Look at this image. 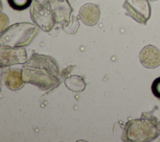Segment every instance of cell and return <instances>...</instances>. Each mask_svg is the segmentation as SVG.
<instances>
[{
  "instance_id": "cell-16",
  "label": "cell",
  "mask_w": 160,
  "mask_h": 142,
  "mask_svg": "<svg viewBox=\"0 0 160 142\" xmlns=\"http://www.w3.org/2000/svg\"><path fill=\"white\" fill-rule=\"evenodd\" d=\"M150 1H158V0H149Z\"/></svg>"
},
{
  "instance_id": "cell-9",
  "label": "cell",
  "mask_w": 160,
  "mask_h": 142,
  "mask_svg": "<svg viewBox=\"0 0 160 142\" xmlns=\"http://www.w3.org/2000/svg\"><path fill=\"white\" fill-rule=\"evenodd\" d=\"M81 21L87 26L96 25L100 17V9L98 5L92 3H86L81 6L79 11Z\"/></svg>"
},
{
  "instance_id": "cell-1",
  "label": "cell",
  "mask_w": 160,
  "mask_h": 142,
  "mask_svg": "<svg viewBox=\"0 0 160 142\" xmlns=\"http://www.w3.org/2000/svg\"><path fill=\"white\" fill-rule=\"evenodd\" d=\"M25 83L36 86L41 90L53 88L59 82V69L51 57L38 53L32 54L22 68Z\"/></svg>"
},
{
  "instance_id": "cell-5",
  "label": "cell",
  "mask_w": 160,
  "mask_h": 142,
  "mask_svg": "<svg viewBox=\"0 0 160 142\" xmlns=\"http://www.w3.org/2000/svg\"><path fill=\"white\" fill-rule=\"evenodd\" d=\"M123 8L126 14L138 23L146 24L151 14L148 0H124Z\"/></svg>"
},
{
  "instance_id": "cell-14",
  "label": "cell",
  "mask_w": 160,
  "mask_h": 142,
  "mask_svg": "<svg viewBox=\"0 0 160 142\" xmlns=\"http://www.w3.org/2000/svg\"><path fill=\"white\" fill-rule=\"evenodd\" d=\"M158 128H159V133H160V119L158 121Z\"/></svg>"
},
{
  "instance_id": "cell-4",
  "label": "cell",
  "mask_w": 160,
  "mask_h": 142,
  "mask_svg": "<svg viewBox=\"0 0 160 142\" xmlns=\"http://www.w3.org/2000/svg\"><path fill=\"white\" fill-rule=\"evenodd\" d=\"M31 18L35 25L44 32H49L56 23L48 0H32L30 8Z\"/></svg>"
},
{
  "instance_id": "cell-8",
  "label": "cell",
  "mask_w": 160,
  "mask_h": 142,
  "mask_svg": "<svg viewBox=\"0 0 160 142\" xmlns=\"http://www.w3.org/2000/svg\"><path fill=\"white\" fill-rule=\"evenodd\" d=\"M139 60L142 66L146 68H156L160 66V51L153 45H147L141 49Z\"/></svg>"
},
{
  "instance_id": "cell-13",
  "label": "cell",
  "mask_w": 160,
  "mask_h": 142,
  "mask_svg": "<svg viewBox=\"0 0 160 142\" xmlns=\"http://www.w3.org/2000/svg\"><path fill=\"white\" fill-rule=\"evenodd\" d=\"M9 20L7 16L3 13H1V33L6 29Z\"/></svg>"
},
{
  "instance_id": "cell-11",
  "label": "cell",
  "mask_w": 160,
  "mask_h": 142,
  "mask_svg": "<svg viewBox=\"0 0 160 142\" xmlns=\"http://www.w3.org/2000/svg\"><path fill=\"white\" fill-rule=\"evenodd\" d=\"M9 6L16 11H22L31 6L32 0H7Z\"/></svg>"
},
{
  "instance_id": "cell-7",
  "label": "cell",
  "mask_w": 160,
  "mask_h": 142,
  "mask_svg": "<svg viewBox=\"0 0 160 142\" xmlns=\"http://www.w3.org/2000/svg\"><path fill=\"white\" fill-rule=\"evenodd\" d=\"M48 4L52 11L57 24L62 26L69 24L70 16L72 9L68 0H48Z\"/></svg>"
},
{
  "instance_id": "cell-3",
  "label": "cell",
  "mask_w": 160,
  "mask_h": 142,
  "mask_svg": "<svg viewBox=\"0 0 160 142\" xmlns=\"http://www.w3.org/2000/svg\"><path fill=\"white\" fill-rule=\"evenodd\" d=\"M39 28L29 23H19L11 25L1 33L0 45L9 48L28 46L39 32Z\"/></svg>"
},
{
  "instance_id": "cell-6",
  "label": "cell",
  "mask_w": 160,
  "mask_h": 142,
  "mask_svg": "<svg viewBox=\"0 0 160 142\" xmlns=\"http://www.w3.org/2000/svg\"><path fill=\"white\" fill-rule=\"evenodd\" d=\"M27 61L26 49L22 48L0 47V62L1 67L17 64H24Z\"/></svg>"
},
{
  "instance_id": "cell-12",
  "label": "cell",
  "mask_w": 160,
  "mask_h": 142,
  "mask_svg": "<svg viewBox=\"0 0 160 142\" xmlns=\"http://www.w3.org/2000/svg\"><path fill=\"white\" fill-rule=\"evenodd\" d=\"M151 91L156 98L160 99V77L153 81L151 85Z\"/></svg>"
},
{
  "instance_id": "cell-15",
  "label": "cell",
  "mask_w": 160,
  "mask_h": 142,
  "mask_svg": "<svg viewBox=\"0 0 160 142\" xmlns=\"http://www.w3.org/2000/svg\"><path fill=\"white\" fill-rule=\"evenodd\" d=\"M37 1H46V0H37Z\"/></svg>"
},
{
  "instance_id": "cell-2",
  "label": "cell",
  "mask_w": 160,
  "mask_h": 142,
  "mask_svg": "<svg viewBox=\"0 0 160 142\" xmlns=\"http://www.w3.org/2000/svg\"><path fill=\"white\" fill-rule=\"evenodd\" d=\"M159 134L157 118L151 113H142L141 118L126 123L121 138L128 142H147L156 139Z\"/></svg>"
},
{
  "instance_id": "cell-10",
  "label": "cell",
  "mask_w": 160,
  "mask_h": 142,
  "mask_svg": "<svg viewBox=\"0 0 160 142\" xmlns=\"http://www.w3.org/2000/svg\"><path fill=\"white\" fill-rule=\"evenodd\" d=\"M3 83L11 90L16 91L21 89L25 83L22 78V69L18 68L8 69L3 75Z\"/></svg>"
}]
</instances>
